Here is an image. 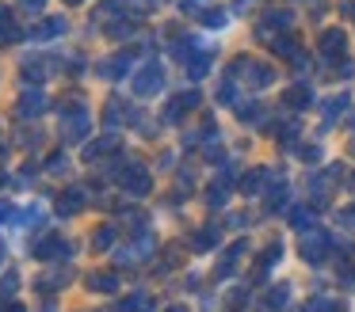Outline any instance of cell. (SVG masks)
<instances>
[{
	"instance_id": "cell-1",
	"label": "cell",
	"mask_w": 355,
	"mask_h": 312,
	"mask_svg": "<svg viewBox=\"0 0 355 312\" xmlns=\"http://www.w3.org/2000/svg\"><path fill=\"white\" fill-rule=\"evenodd\" d=\"M62 141H69V145H80L88 137V129H92V114L85 111V107H77V111H65L62 114Z\"/></svg>"
},
{
	"instance_id": "cell-2",
	"label": "cell",
	"mask_w": 355,
	"mask_h": 312,
	"mask_svg": "<svg viewBox=\"0 0 355 312\" xmlns=\"http://www.w3.org/2000/svg\"><path fill=\"white\" fill-rule=\"evenodd\" d=\"M153 248H157V240H153L149 232H141L134 244H126V248H119V251H115V263H119V266H138L141 259L153 255Z\"/></svg>"
},
{
	"instance_id": "cell-3",
	"label": "cell",
	"mask_w": 355,
	"mask_h": 312,
	"mask_svg": "<svg viewBox=\"0 0 355 312\" xmlns=\"http://www.w3.org/2000/svg\"><path fill=\"white\" fill-rule=\"evenodd\" d=\"M164 88V68L161 65H141L138 68V76H134V95H141V99H149V95H157V91Z\"/></svg>"
},
{
	"instance_id": "cell-4",
	"label": "cell",
	"mask_w": 355,
	"mask_h": 312,
	"mask_svg": "<svg viewBox=\"0 0 355 312\" xmlns=\"http://www.w3.org/2000/svg\"><path fill=\"white\" fill-rule=\"evenodd\" d=\"M31 255L35 259H62V255H69V244H65L62 236H54V232L42 228V232L35 236V244H31Z\"/></svg>"
},
{
	"instance_id": "cell-5",
	"label": "cell",
	"mask_w": 355,
	"mask_h": 312,
	"mask_svg": "<svg viewBox=\"0 0 355 312\" xmlns=\"http://www.w3.org/2000/svg\"><path fill=\"white\" fill-rule=\"evenodd\" d=\"M123 194H130V198H141V194H149V187H153V179H149V172L141 164H134V167H126L123 172Z\"/></svg>"
},
{
	"instance_id": "cell-6",
	"label": "cell",
	"mask_w": 355,
	"mask_h": 312,
	"mask_svg": "<svg viewBox=\"0 0 355 312\" xmlns=\"http://www.w3.org/2000/svg\"><path fill=\"white\" fill-rule=\"evenodd\" d=\"M24 35H27V30L16 23L12 8L0 4V46H19V42H24Z\"/></svg>"
},
{
	"instance_id": "cell-7",
	"label": "cell",
	"mask_w": 355,
	"mask_h": 312,
	"mask_svg": "<svg viewBox=\"0 0 355 312\" xmlns=\"http://www.w3.org/2000/svg\"><path fill=\"white\" fill-rule=\"evenodd\" d=\"M324 255H329V236L324 232L302 236V259H306V263H324Z\"/></svg>"
},
{
	"instance_id": "cell-8",
	"label": "cell",
	"mask_w": 355,
	"mask_h": 312,
	"mask_svg": "<svg viewBox=\"0 0 355 312\" xmlns=\"http://www.w3.org/2000/svg\"><path fill=\"white\" fill-rule=\"evenodd\" d=\"M233 73H248V84H252V88H268L271 84V68L256 65V61H248V57H241L237 65H233Z\"/></svg>"
},
{
	"instance_id": "cell-9",
	"label": "cell",
	"mask_w": 355,
	"mask_h": 312,
	"mask_svg": "<svg viewBox=\"0 0 355 312\" xmlns=\"http://www.w3.org/2000/svg\"><path fill=\"white\" fill-rule=\"evenodd\" d=\"M344 50H347V35L340 27H332V30H324L321 35V53L329 61H336V57H344Z\"/></svg>"
},
{
	"instance_id": "cell-10",
	"label": "cell",
	"mask_w": 355,
	"mask_h": 312,
	"mask_svg": "<svg viewBox=\"0 0 355 312\" xmlns=\"http://www.w3.org/2000/svg\"><path fill=\"white\" fill-rule=\"evenodd\" d=\"M42 111H46V95H42L39 88L19 95V103H16V114H19V118H35V114H42Z\"/></svg>"
},
{
	"instance_id": "cell-11",
	"label": "cell",
	"mask_w": 355,
	"mask_h": 312,
	"mask_svg": "<svg viewBox=\"0 0 355 312\" xmlns=\"http://www.w3.org/2000/svg\"><path fill=\"white\" fill-rule=\"evenodd\" d=\"M195 103H199V91H184V95H176V99L168 103V111H164V122H180Z\"/></svg>"
},
{
	"instance_id": "cell-12",
	"label": "cell",
	"mask_w": 355,
	"mask_h": 312,
	"mask_svg": "<svg viewBox=\"0 0 355 312\" xmlns=\"http://www.w3.org/2000/svg\"><path fill=\"white\" fill-rule=\"evenodd\" d=\"M119 145H123V137H119V134H103L100 141L85 145V160H100V156H107V152H115Z\"/></svg>"
},
{
	"instance_id": "cell-13",
	"label": "cell",
	"mask_w": 355,
	"mask_h": 312,
	"mask_svg": "<svg viewBox=\"0 0 355 312\" xmlns=\"http://www.w3.org/2000/svg\"><path fill=\"white\" fill-rule=\"evenodd\" d=\"M65 30V19L62 15H50V19H42L39 27H31V38L35 42H50V38H58Z\"/></svg>"
},
{
	"instance_id": "cell-14",
	"label": "cell",
	"mask_w": 355,
	"mask_h": 312,
	"mask_svg": "<svg viewBox=\"0 0 355 312\" xmlns=\"http://www.w3.org/2000/svg\"><path fill=\"white\" fill-rule=\"evenodd\" d=\"M80 210H85V190L80 187L65 190V194L58 198V213H62V217H73V213H80Z\"/></svg>"
},
{
	"instance_id": "cell-15",
	"label": "cell",
	"mask_w": 355,
	"mask_h": 312,
	"mask_svg": "<svg viewBox=\"0 0 355 312\" xmlns=\"http://www.w3.org/2000/svg\"><path fill=\"white\" fill-rule=\"evenodd\" d=\"M69 282H73V270H69V266H58V270H50V274H42V278H39V289H42V293H54V289L69 286Z\"/></svg>"
},
{
	"instance_id": "cell-16",
	"label": "cell",
	"mask_w": 355,
	"mask_h": 312,
	"mask_svg": "<svg viewBox=\"0 0 355 312\" xmlns=\"http://www.w3.org/2000/svg\"><path fill=\"white\" fill-rule=\"evenodd\" d=\"M88 289H92V293H115V289H119L115 270H96V274H88Z\"/></svg>"
},
{
	"instance_id": "cell-17",
	"label": "cell",
	"mask_w": 355,
	"mask_h": 312,
	"mask_svg": "<svg viewBox=\"0 0 355 312\" xmlns=\"http://www.w3.org/2000/svg\"><path fill=\"white\" fill-rule=\"evenodd\" d=\"M126 68H130V57H107L96 65V73L103 76V80H119V76H126Z\"/></svg>"
},
{
	"instance_id": "cell-18",
	"label": "cell",
	"mask_w": 355,
	"mask_h": 312,
	"mask_svg": "<svg viewBox=\"0 0 355 312\" xmlns=\"http://www.w3.org/2000/svg\"><path fill=\"white\" fill-rule=\"evenodd\" d=\"M207 68H210V50H195L191 57H187V76H191V80H202Z\"/></svg>"
},
{
	"instance_id": "cell-19",
	"label": "cell",
	"mask_w": 355,
	"mask_h": 312,
	"mask_svg": "<svg viewBox=\"0 0 355 312\" xmlns=\"http://www.w3.org/2000/svg\"><path fill=\"white\" fill-rule=\"evenodd\" d=\"M283 103H286V107H294V111H302V107H309V88H306V84H294V88L283 95Z\"/></svg>"
},
{
	"instance_id": "cell-20",
	"label": "cell",
	"mask_w": 355,
	"mask_h": 312,
	"mask_svg": "<svg viewBox=\"0 0 355 312\" xmlns=\"http://www.w3.org/2000/svg\"><path fill=\"white\" fill-rule=\"evenodd\" d=\"M111 244H115V228H111V225H103L100 232L92 236V251H107Z\"/></svg>"
},
{
	"instance_id": "cell-21",
	"label": "cell",
	"mask_w": 355,
	"mask_h": 312,
	"mask_svg": "<svg viewBox=\"0 0 355 312\" xmlns=\"http://www.w3.org/2000/svg\"><path fill=\"white\" fill-rule=\"evenodd\" d=\"M16 289H19V274L16 270H4V278H0V297L8 301V297H16Z\"/></svg>"
},
{
	"instance_id": "cell-22",
	"label": "cell",
	"mask_w": 355,
	"mask_h": 312,
	"mask_svg": "<svg viewBox=\"0 0 355 312\" xmlns=\"http://www.w3.org/2000/svg\"><path fill=\"white\" fill-rule=\"evenodd\" d=\"M46 172L50 175H69V156H65V152H54V156L46 160Z\"/></svg>"
},
{
	"instance_id": "cell-23",
	"label": "cell",
	"mask_w": 355,
	"mask_h": 312,
	"mask_svg": "<svg viewBox=\"0 0 355 312\" xmlns=\"http://www.w3.org/2000/svg\"><path fill=\"white\" fill-rule=\"evenodd\" d=\"M218 244V228H202L199 236H195V251H207V248H214Z\"/></svg>"
},
{
	"instance_id": "cell-24",
	"label": "cell",
	"mask_w": 355,
	"mask_h": 312,
	"mask_svg": "<svg viewBox=\"0 0 355 312\" xmlns=\"http://www.w3.org/2000/svg\"><path fill=\"white\" fill-rule=\"evenodd\" d=\"M119 118H126V111H123V103H119V99H111L107 111H103V122H107V126H119Z\"/></svg>"
},
{
	"instance_id": "cell-25",
	"label": "cell",
	"mask_w": 355,
	"mask_h": 312,
	"mask_svg": "<svg viewBox=\"0 0 355 312\" xmlns=\"http://www.w3.org/2000/svg\"><path fill=\"white\" fill-rule=\"evenodd\" d=\"M344 107H347V99H329V103H324V118H340V114H344Z\"/></svg>"
},
{
	"instance_id": "cell-26",
	"label": "cell",
	"mask_w": 355,
	"mask_h": 312,
	"mask_svg": "<svg viewBox=\"0 0 355 312\" xmlns=\"http://www.w3.org/2000/svg\"><path fill=\"white\" fill-rule=\"evenodd\" d=\"M107 35H111V38H130V35H134V23H111Z\"/></svg>"
},
{
	"instance_id": "cell-27",
	"label": "cell",
	"mask_w": 355,
	"mask_h": 312,
	"mask_svg": "<svg viewBox=\"0 0 355 312\" xmlns=\"http://www.w3.org/2000/svg\"><path fill=\"white\" fill-rule=\"evenodd\" d=\"M24 80L27 84H42L46 76H42V65H24Z\"/></svg>"
},
{
	"instance_id": "cell-28",
	"label": "cell",
	"mask_w": 355,
	"mask_h": 312,
	"mask_svg": "<svg viewBox=\"0 0 355 312\" xmlns=\"http://www.w3.org/2000/svg\"><path fill=\"white\" fill-rule=\"evenodd\" d=\"M291 221L302 228V232H306V228L313 225V213H309V210H294V217H291Z\"/></svg>"
},
{
	"instance_id": "cell-29",
	"label": "cell",
	"mask_w": 355,
	"mask_h": 312,
	"mask_svg": "<svg viewBox=\"0 0 355 312\" xmlns=\"http://www.w3.org/2000/svg\"><path fill=\"white\" fill-rule=\"evenodd\" d=\"M271 50L283 53V57H294V42H291V38H275V42H271Z\"/></svg>"
},
{
	"instance_id": "cell-30",
	"label": "cell",
	"mask_w": 355,
	"mask_h": 312,
	"mask_svg": "<svg viewBox=\"0 0 355 312\" xmlns=\"http://www.w3.org/2000/svg\"><path fill=\"white\" fill-rule=\"evenodd\" d=\"M286 23H291V15H286V12H271L268 27H286Z\"/></svg>"
},
{
	"instance_id": "cell-31",
	"label": "cell",
	"mask_w": 355,
	"mask_h": 312,
	"mask_svg": "<svg viewBox=\"0 0 355 312\" xmlns=\"http://www.w3.org/2000/svg\"><path fill=\"white\" fill-rule=\"evenodd\" d=\"M19 8H24V12H42L46 0H19Z\"/></svg>"
},
{
	"instance_id": "cell-32",
	"label": "cell",
	"mask_w": 355,
	"mask_h": 312,
	"mask_svg": "<svg viewBox=\"0 0 355 312\" xmlns=\"http://www.w3.org/2000/svg\"><path fill=\"white\" fill-rule=\"evenodd\" d=\"M268 304H286V286H275V293L268 297Z\"/></svg>"
},
{
	"instance_id": "cell-33",
	"label": "cell",
	"mask_w": 355,
	"mask_h": 312,
	"mask_svg": "<svg viewBox=\"0 0 355 312\" xmlns=\"http://www.w3.org/2000/svg\"><path fill=\"white\" fill-rule=\"evenodd\" d=\"M260 179H263V175H260V172H252V175H248V179H245V183H241V187H245L248 194H252V190L260 187Z\"/></svg>"
},
{
	"instance_id": "cell-34",
	"label": "cell",
	"mask_w": 355,
	"mask_h": 312,
	"mask_svg": "<svg viewBox=\"0 0 355 312\" xmlns=\"http://www.w3.org/2000/svg\"><path fill=\"white\" fill-rule=\"evenodd\" d=\"M202 19H207L210 27H222V23H225V12H207V15H202Z\"/></svg>"
},
{
	"instance_id": "cell-35",
	"label": "cell",
	"mask_w": 355,
	"mask_h": 312,
	"mask_svg": "<svg viewBox=\"0 0 355 312\" xmlns=\"http://www.w3.org/2000/svg\"><path fill=\"white\" fill-rule=\"evenodd\" d=\"M302 160H321V149H317V145H309V149H302Z\"/></svg>"
},
{
	"instance_id": "cell-36",
	"label": "cell",
	"mask_w": 355,
	"mask_h": 312,
	"mask_svg": "<svg viewBox=\"0 0 355 312\" xmlns=\"http://www.w3.org/2000/svg\"><path fill=\"white\" fill-rule=\"evenodd\" d=\"M12 217H16V210L8 202H0V221H12Z\"/></svg>"
},
{
	"instance_id": "cell-37",
	"label": "cell",
	"mask_w": 355,
	"mask_h": 312,
	"mask_svg": "<svg viewBox=\"0 0 355 312\" xmlns=\"http://www.w3.org/2000/svg\"><path fill=\"white\" fill-rule=\"evenodd\" d=\"M65 4H69V8H77V4H85V0H65Z\"/></svg>"
},
{
	"instance_id": "cell-38",
	"label": "cell",
	"mask_w": 355,
	"mask_h": 312,
	"mask_svg": "<svg viewBox=\"0 0 355 312\" xmlns=\"http://www.w3.org/2000/svg\"><path fill=\"white\" fill-rule=\"evenodd\" d=\"M0 263H4V244H0Z\"/></svg>"
},
{
	"instance_id": "cell-39",
	"label": "cell",
	"mask_w": 355,
	"mask_h": 312,
	"mask_svg": "<svg viewBox=\"0 0 355 312\" xmlns=\"http://www.w3.org/2000/svg\"><path fill=\"white\" fill-rule=\"evenodd\" d=\"M4 183H8V179H4V172H0V187H4Z\"/></svg>"
}]
</instances>
